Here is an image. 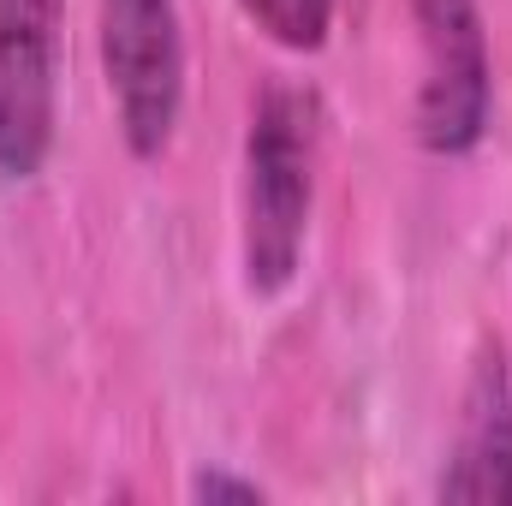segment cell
Returning a JSON list of instances; mask_svg holds the SVG:
<instances>
[{
	"label": "cell",
	"mask_w": 512,
	"mask_h": 506,
	"mask_svg": "<svg viewBox=\"0 0 512 506\" xmlns=\"http://www.w3.org/2000/svg\"><path fill=\"white\" fill-rule=\"evenodd\" d=\"M322 102L298 84H268L245 131V286L280 298L298 280L316 215Z\"/></svg>",
	"instance_id": "obj_1"
},
{
	"label": "cell",
	"mask_w": 512,
	"mask_h": 506,
	"mask_svg": "<svg viewBox=\"0 0 512 506\" xmlns=\"http://www.w3.org/2000/svg\"><path fill=\"white\" fill-rule=\"evenodd\" d=\"M102 72L137 161H155L185 108V24L179 0H102Z\"/></svg>",
	"instance_id": "obj_2"
},
{
	"label": "cell",
	"mask_w": 512,
	"mask_h": 506,
	"mask_svg": "<svg viewBox=\"0 0 512 506\" xmlns=\"http://www.w3.org/2000/svg\"><path fill=\"white\" fill-rule=\"evenodd\" d=\"M417 24V143L429 155H471L489 131L495 108V66H489V30L477 0H411Z\"/></svg>",
	"instance_id": "obj_3"
},
{
	"label": "cell",
	"mask_w": 512,
	"mask_h": 506,
	"mask_svg": "<svg viewBox=\"0 0 512 506\" xmlns=\"http://www.w3.org/2000/svg\"><path fill=\"white\" fill-rule=\"evenodd\" d=\"M60 0H0V179H36L54 149Z\"/></svg>",
	"instance_id": "obj_4"
},
{
	"label": "cell",
	"mask_w": 512,
	"mask_h": 506,
	"mask_svg": "<svg viewBox=\"0 0 512 506\" xmlns=\"http://www.w3.org/2000/svg\"><path fill=\"white\" fill-rule=\"evenodd\" d=\"M441 501L512 506V364L501 346H483L471 364L453 453L441 471Z\"/></svg>",
	"instance_id": "obj_5"
},
{
	"label": "cell",
	"mask_w": 512,
	"mask_h": 506,
	"mask_svg": "<svg viewBox=\"0 0 512 506\" xmlns=\"http://www.w3.org/2000/svg\"><path fill=\"white\" fill-rule=\"evenodd\" d=\"M239 6L268 42H280L292 54H316L334 24V0H239Z\"/></svg>",
	"instance_id": "obj_6"
},
{
	"label": "cell",
	"mask_w": 512,
	"mask_h": 506,
	"mask_svg": "<svg viewBox=\"0 0 512 506\" xmlns=\"http://www.w3.org/2000/svg\"><path fill=\"white\" fill-rule=\"evenodd\" d=\"M191 495H197V501H262V483L233 477V471H203V477L191 483Z\"/></svg>",
	"instance_id": "obj_7"
}]
</instances>
